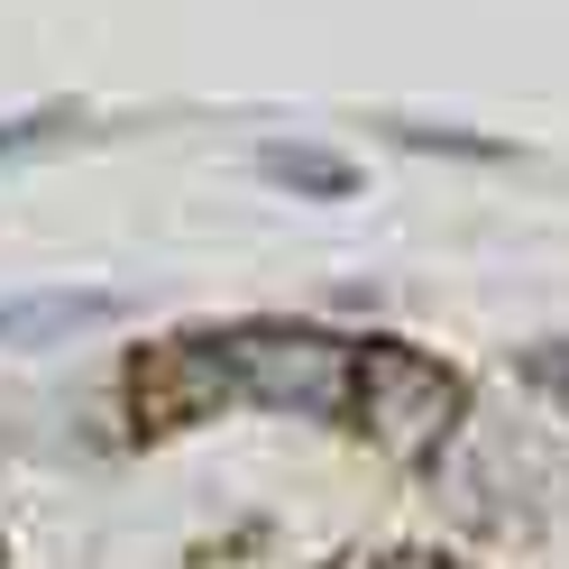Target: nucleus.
Masks as SVG:
<instances>
[{
    "mask_svg": "<svg viewBox=\"0 0 569 569\" xmlns=\"http://www.w3.org/2000/svg\"><path fill=\"white\" fill-rule=\"evenodd\" d=\"M221 359H230L239 396L276 405V413H331L359 386V349H340L322 331H230Z\"/></svg>",
    "mask_w": 569,
    "mask_h": 569,
    "instance_id": "1",
    "label": "nucleus"
},
{
    "mask_svg": "<svg viewBox=\"0 0 569 569\" xmlns=\"http://www.w3.org/2000/svg\"><path fill=\"white\" fill-rule=\"evenodd\" d=\"M359 396H368L359 413H368L377 450H396V459H422L459 422V377L432 368V359H413V349H396V340L359 349Z\"/></svg>",
    "mask_w": 569,
    "mask_h": 569,
    "instance_id": "2",
    "label": "nucleus"
},
{
    "mask_svg": "<svg viewBox=\"0 0 569 569\" xmlns=\"http://www.w3.org/2000/svg\"><path fill=\"white\" fill-rule=\"evenodd\" d=\"M221 386H230L221 340L148 349V359H138V422H148V432H174V422H193L202 405H221Z\"/></svg>",
    "mask_w": 569,
    "mask_h": 569,
    "instance_id": "3",
    "label": "nucleus"
},
{
    "mask_svg": "<svg viewBox=\"0 0 569 569\" xmlns=\"http://www.w3.org/2000/svg\"><path fill=\"white\" fill-rule=\"evenodd\" d=\"M120 322V295L111 284H47V295H0V349H47V340H74Z\"/></svg>",
    "mask_w": 569,
    "mask_h": 569,
    "instance_id": "4",
    "label": "nucleus"
},
{
    "mask_svg": "<svg viewBox=\"0 0 569 569\" xmlns=\"http://www.w3.org/2000/svg\"><path fill=\"white\" fill-rule=\"evenodd\" d=\"M258 166L276 174V184H295V193H322V202L359 193V166H349V157H331V148H303V138H276Z\"/></svg>",
    "mask_w": 569,
    "mask_h": 569,
    "instance_id": "5",
    "label": "nucleus"
},
{
    "mask_svg": "<svg viewBox=\"0 0 569 569\" xmlns=\"http://www.w3.org/2000/svg\"><path fill=\"white\" fill-rule=\"evenodd\" d=\"M47 129H56V111H28V120H10V129H0V157H19V148H38Z\"/></svg>",
    "mask_w": 569,
    "mask_h": 569,
    "instance_id": "6",
    "label": "nucleus"
},
{
    "mask_svg": "<svg viewBox=\"0 0 569 569\" xmlns=\"http://www.w3.org/2000/svg\"><path fill=\"white\" fill-rule=\"evenodd\" d=\"M532 377H542L551 396H569V349H532Z\"/></svg>",
    "mask_w": 569,
    "mask_h": 569,
    "instance_id": "7",
    "label": "nucleus"
}]
</instances>
